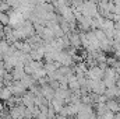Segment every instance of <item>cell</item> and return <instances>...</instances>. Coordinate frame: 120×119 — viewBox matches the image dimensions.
Listing matches in <instances>:
<instances>
[{"label":"cell","instance_id":"1","mask_svg":"<svg viewBox=\"0 0 120 119\" xmlns=\"http://www.w3.org/2000/svg\"><path fill=\"white\" fill-rule=\"evenodd\" d=\"M85 76H87V79H90V80H102V77H103V70H102L99 66L88 67Z\"/></svg>","mask_w":120,"mask_h":119},{"label":"cell","instance_id":"2","mask_svg":"<svg viewBox=\"0 0 120 119\" xmlns=\"http://www.w3.org/2000/svg\"><path fill=\"white\" fill-rule=\"evenodd\" d=\"M6 87H8V90L11 91V94L15 95V97L22 95L24 92H27V88L21 84V81H11V83H10L8 86H6Z\"/></svg>","mask_w":120,"mask_h":119},{"label":"cell","instance_id":"3","mask_svg":"<svg viewBox=\"0 0 120 119\" xmlns=\"http://www.w3.org/2000/svg\"><path fill=\"white\" fill-rule=\"evenodd\" d=\"M39 87H41V94L43 95V98L50 102L53 99V97H55V90L49 86V83L45 84V86H39Z\"/></svg>","mask_w":120,"mask_h":119},{"label":"cell","instance_id":"4","mask_svg":"<svg viewBox=\"0 0 120 119\" xmlns=\"http://www.w3.org/2000/svg\"><path fill=\"white\" fill-rule=\"evenodd\" d=\"M28 55H30L31 60L41 62V60H43V58H45V49H43V46H41L38 49H32Z\"/></svg>","mask_w":120,"mask_h":119},{"label":"cell","instance_id":"5","mask_svg":"<svg viewBox=\"0 0 120 119\" xmlns=\"http://www.w3.org/2000/svg\"><path fill=\"white\" fill-rule=\"evenodd\" d=\"M119 95H120V90L116 86L115 87H110V88H106V91H105V97L108 99H116Z\"/></svg>","mask_w":120,"mask_h":119},{"label":"cell","instance_id":"6","mask_svg":"<svg viewBox=\"0 0 120 119\" xmlns=\"http://www.w3.org/2000/svg\"><path fill=\"white\" fill-rule=\"evenodd\" d=\"M20 81H21V84H22V86H24L27 90H30L32 86H35V84H36V81L32 79V76H30V74H25V76H24Z\"/></svg>","mask_w":120,"mask_h":119},{"label":"cell","instance_id":"7","mask_svg":"<svg viewBox=\"0 0 120 119\" xmlns=\"http://www.w3.org/2000/svg\"><path fill=\"white\" fill-rule=\"evenodd\" d=\"M106 107H108V109H109L110 112L117 114V112H119V108H120V104L116 99H108V101H106Z\"/></svg>","mask_w":120,"mask_h":119},{"label":"cell","instance_id":"8","mask_svg":"<svg viewBox=\"0 0 120 119\" xmlns=\"http://www.w3.org/2000/svg\"><path fill=\"white\" fill-rule=\"evenodd\" d=\"M105 91H106L105 83L102 80H98L96 84H95V87H94V90H92V92L94 94H98V95H102V94H105Z\"/></svg>","mask_w":120,"mask_h":119},{"label":"cell","instance_id":"9","mask_svg":"<svg viewBox=\"0 0 120 119\" xmlns=\"http://www.w3.org/2000/svg\"><path fill=\"white\" fill-rule=\"evenodd\" d=\"M13 97V94H11V91L8 90V87H3V88H0V101L1 102H6L7 99H10Z\"/></svg>","mask_w":120,"mask_h":119},{"label":"cell","instance_id":"10","mask_svg":"<svg viewBox=\"0 0 120 119\" xmlns=\"http://www.w3.org/2000/svg\"><path fill=\"white\" fill-rule=\"evenodd\" d=\"M94 34H95V36H96V39H98L99 42H102V41L108 39V38H106V35H105V32H103L102 30H94Z\"/></svg>","mask_w":120,"mask_h":119},{"label":"cell","instance_id":"11","mask_svg":"<svg viewBox=\"0 0 120 119\" xmlns=\"http://www.w3.org/2000/svg\"><path fill=\"white\" fill-rule=\"evenodd\" d=\"M0 24H1L3 27L8 25V14H7V13H1V11H0Z\"/></svg>","mask_w":120,"mask_h":119},{"label":"cell","instance_id":"12","mask_svg":"<svg viewBox=\"0 0 120 119\" xmlns=\"http://www.w3.org/2000/svg\"><path fill=\"white\" fill-rule=\"evenodd\" d=\"M10 6H8V3L7 1H3V0H0V11L1 13H8L10 11Z\"/></svg>","mask_w":120,"mask_h":119},{"label":"cell","instance_id":"13","mask_svg":"<svg viewBox=\"0 0 120 119\" xmlns=\"http://www.w3.org/2000/svg\"><path fill=\"white\" fill-rule=\"evenodd\" d=\"M116 87H117V88L120 90V76H119V79L116 80Z\"/></svg>","mask_w":120,"mask_h":119},{"label":"cell","instance_id":"14","mask_svg":"<svg viewBox=\"0 0 120 119\" xmlns=\"http://www.w3.org/2000/svg\"><path fill=\"white\" fill-rule=\"evenodd\" d=\"M113 119H120V112H117V114H115V118Z\"/></svg>","mask_w":120,"mask_h":119},{"label":"cell","instance_id":"15","mask_svg":"<svg viewBox=\"0 0 120 119\" xmlns=\"http://www.w3.org/2000/svg\"><path fill=\"white\" fill-rule=\"evenodd\" d=\"M56 1H67V0H56Z\"/></svg>","mask_w":120,"mask_h":119},{"label":"cell","instance_id":"16","mask_svg":"<svg viewBox=\"0 0 120 119\" xmlns=\"http://www.w3.org/2000/svg\"><path fill=\"white\" fill-rule=\"evenodd\" d=\"M3 30V25H1V24H0V31Z\"/></svg>","mask_w":120,"mask_h":119},{"label":"cell","instance_id":"17","mask_svg":"<svg viewBox=\"0 0 120 119\" xmlns=\"http://www.w3.org/2000/svg\"><path fill=\"white\" fill-rule=\"evenodd\" d=\"M0 119H1V118H0Z\"/></svg>","mask_w":120,"mask_h":119}]
</instances>
